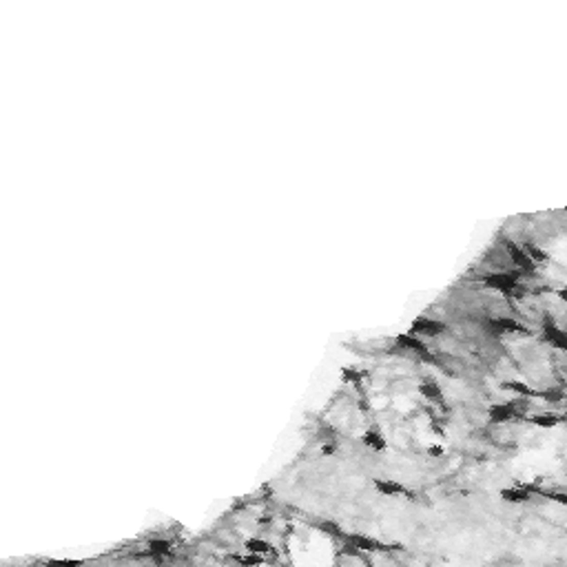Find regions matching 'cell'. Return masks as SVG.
Wrapping results in <instances>:
<instances>
[{"mask_svg":"<svg viewBox=\"0 0 567 567\" xmlns=\"http://www.w3.org/2000/svg\"><path fill=\"white\" fill-rule=\"evenodd\" d=\"M246 548H248L251 552H268L270 550L266 543H259V541H248V543H246Z\"/></svg>","mask_w":567,"mask_h":567,"instance_id":"cell-16","label":"cell"},{"mask_svg":"<svg viewBox=\"0 0 567 567\" xmlns=\"http://www.w3.org/2000/svg\"><path fill=\"white\" fill-rule=\"evenodd\" d=\"M501 496L510 503H525L530 498V492L528 490H503Z\"/></svg>","mask_w":567,"mask_h":567,"instance_id":"cell-10","label":"cell"},{"mask_svg":"<svg viewBox=\"0 0 567 567\" xmlns=\"http://www.w3.org/2000/svg\"><path fill=\"white\" fill-rule=\"evenodd\" d=\"M516 417V410L512 403H505V405H492L490 408V419L496 423H503V421H510V419Z\"/></svg>","mask_w":567,"mask_h":567,"instance_id":"cell-6","label":"cell"},{"mask_svg":"<svg viewBox=\"0 0 567 567\" xmlns=\"http://www.w3.org/2000/svg\"><path fill=\"white\" fill-rule=\"evenodd\" d=\"M397 344H399V348H403V350H417V352H421V355H425V344L421 342V339H417V337L399 335Z\"/></svg>","mask_w":567,"mask_h":567,"instance_id":"cell-7","label":"cell"},{"mask_svg":"<svg viewBox=\"0 0 567 567\" xmlns=\"http://www.w3.org/2000/svg\"><path fill=\"white\" fill-rule=\"evenodd\" d=\"M538 397H543L545 401H550V403H558V401H563L565 399V392L561 390V388H552V390H543V392H536Z\"/></svg>","mask_w":567,"mask_h":567,"instance_id":"cell-15","label":"cell"},{"mask_svg":"<svg viewBox=\"0 0 567 567\" xmlns=\"http://www.w3.org/2000/svg\"><path fill=\"white\" fill-rule=\"evenodd\" d=\"M419 392H421L425 399H439V397H441V388H439L435 381H430V379L419 385Z\"/></svg>","mask_w":567,"mask_h":567,"instance_id":"cell-12","label":"cell"},{"mask_svg":"<svg viewBox=\"0 0 567 567\" xmlns=\"http://www.w3.org/2000/svg\"><path fill=\"white\" fill-rule=\"evenodd\" d=\"M503 388L516 392V395H521V397H534V395H536V392L532 390L530 385H525V383H521V381H508V383H503Z\"/></svg>","mask_w":567,"mask_h":567,"instance_id":"cell-11","label":"cell"},{"mask_svg":"<svg viewBox=\"0 0 567 567\" xmlns=\"http://www.w3.org/2000/svg\"><path fill=\"white\" fill-rule=\"evenodd\" d=\"M505 251H508V255H510L512 262H514V266H521L523 270H534L536 264L528 257V253L523 251V246H516V244H512V242H505Z\"/></svg>","mask_w":567,"mask_h":567,"instance_id":"cell-2","label":"cell"},{"mask_svg":"<svg viewBox=\"0 0 567 567\" xmlns=\"http://www.w3.org/2000/svg\"><path fill=\"white\" fill-rule=\"evenodd\" d=\"M490 328L496 330V332H525L523 326L516 322V319H510V317H496V319H490Z\"/></svg>","mask_w":567,"mask_h":567,"instance_id":"cell-5","label":"cell"},{"mask_svg":"<svg viewBox=\"0 0 567 567\" xmlns=\"http://www.w3.org/2000/svg\"><path fill=\"white\" fill-rule=\"evenodd\" d=\"M530 423L538 425V428H554V425L561 423V417H558V415H552V412H543V415L530 417Z\"/></svg>","mask_w":567,"mask_h":567,"instance_id":"cell-8","label":"cell"},{"mask_svg":"<svg viewBox=\"0 0 567 567\" xmlns=\"http://www.w3.org/2000/svg\"><path fill=\"white\" fill-rule=\"evenodd\" d=\"M550 496H552V498H554V501H558V503H563V505H567V494H558V492H556V494H550Z\"/></svg>","mask_w":567,"mask_h":567,"instance_id":"cell-17","label":"cell"},{"mask_svg":"<svg viewBox=\"0 0 567 567\" xmlns=\"http://www.w3.org/2000/svg\"><path fill=\"white\" fill-rule=\"evenodd\" d=\"M428 452H430L432 457H441V455H443V448H439V445H437V448H430Z\"/></svg>","mask_w":567,"mask_h":567,"instance_id":"cell-18","label":"cell"},{"mask_svg":"<svg viewBox=\"0 0 567 567\" xmlns=\"http://www.w3.org/2000/svg\"><path fill=\"white\" fill-rule=\"evenodd\" d=\"M485 286L492 290L505 292V295H512L518 286V273H492L483 279Z\"/></svg>","mask_w":567,"mask_h":567,"instance_id":"cell-1","label":"cell"},{"mask_svg":"<svg viewBox=\"0 0 567 567\" xmlns=\"http://www.w3.org/2000/svg\"><path fill=\"white\" fill-rule=\"evenodd\" d=\"M558 297H561V302H565V304H567V286H563V288L558 290Z\"/></svg>","mask_w":567,"mask_h":567,"instance_id":"cell-19","label":"cell"},{"mask_svg":"<svg viewBox=\"0 0 567 567\" xmlns=\"http://www.w3.org/2000/svg\"><path fill=\"white\" fill-rule=\"evenodd\" d=\"M523 251L528 253V257H530L534 264H536V262H548V253L541 251L536 244H525V246H523Z\"/></svg>","mask_w":567,"mask_h":567,"instance_id":"cell-13","label":"cell"},{"mask_svg":"<svg viewBox=\"0 0 567 567\" xmlns=\"http://www.w3.org/2000/svg\"><path fill=\"white\" fill-rule=\"evenodd\" d=\"M364 443L368 445V448H372V450H385V441H383V437H381V435H377V432H366Z\"/></svg>","mask_w":567,"mask_h":567,"instance_id":"cell-14","label":"cell"},{"mask_svg":"<svg viewBox=\"0 0 567 567\" xmlns=\"http://www.w3.org/2000/svg\"><path fill=\"white\" fill-rule=\"evenodd\" d=\"M412 330L419 332V335H425V337H435L439 332L445 330V324L443 322H437V319H428V317H421L412 324Z\"/></svg>","mask_w":567,"mask_h":567,"instance_id":"cell-3","label":"cell"},{"mask_svg":"<svg viewBox=\"0 0 567 567\" xmlns=\"http://www.w3.org/2000/svg\"><path fill=\"white\" fill-rule=\"evenodd\" d=\"M375 485H377V490L381 492V494H385V496H392V494H403V485H399V483H395V481H375Z\"/></svg>","mask_w":567,"mask_h":567,"instance_id":"cell-9","label":"cell"},{"mask_svg":"<svg viewBox=\"0 0 567 567\" xmlns=\"http://www.w3.org/2000/svg\"><path fill=\"white\" fill-rule=\"evenodd\" d=\"M543 337L545 342H550V346H554L558 350H565L567 352V335L563 330H558L554 324H545V330H543Z\"/></svg>","mask_w":567,"mask_h":567,"instance_id":"cell-4","label":"cell"}]
</instances>
